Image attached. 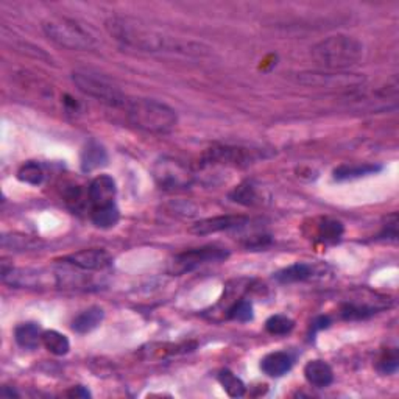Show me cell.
Returning a JSON list of instances; mask_svg holds the SVG:
<instances>
[{
  "mask_svg": "<svg viewBox=\"0 0 399 399\" xmlns=\"http://www.w3.org/2000/svg\"><path fill=\"white\" fill-rule=\"evenodd\" d=\"M105 28L116 41L129 49L146 53L203 55V45L167 35L141 19L114 16L105 22Z\"/></svg>",
  "mask_w": 399,
  "mask_h": 399,
  "instance_id": "cell-1",
  "label": "cell"
},
{
  "mask_svg": "<svg viewBox=\"0 0 399 399\" xmlns=\"http://www.w3.org/2000/svg\"><path fill=\"white\" fill-rule=\"evenodd\" d=\"M124 109L129 122L146 133L167 134L178 124L177 111L155 99H129Z\"/></svg>",
  "mask_w": 399,
  "mask_h": 399,
  "instance_id": "cell-2",
  "label": "cell"
},
{
  "mask_svg": "<svg viewBox=\"0 0 399 399\" xmlns=\"http://www.w3.org/2000/svg\"><path fill=\"white\" fill-rule=\"evenodd\" d=\"M365 53L364 44L348 35H334L312 47V58L328 69H348L361 62Z\"/></svg>",
  "mask_w": 399,
  "mask_h": 399,
  "instance_id": "cell-3",
  "label": "cell"
},
{
  "mask_svg": "<svg viewBox=\"0 0 399 399\" xmlns=\"http://www.w3.org/2000/svg\"><path fill=\"white\" fill-rule=\"evenodd\" d=\"M45 36L60 47L70 50H92L97 47V39L82 23L67 18H52L43 23Z\"/></svg>",
  "mask_w": 399,
  "mask_h": 399,
  "instance_id": "cell-4",
  "label": "cell"
},
{
  "mask_svg": "<svg viewBox=\"0 0 399 399\" xmlns=\"http://www.w3.org/2000/svg\"><path fill=\"white\" fill-rule=\"evenodd\" d=\"M72 82L83 94L89 95V97L109 108L124 109L125 103L129 102V97L121 91V87L105 75L97 74V72L75 70L72 74Z\"/></svg>",
  "mask_w": 399,
  "mask_h": 399,
  "instance_id": "cell-5",
  "label": "cell"
},
{
  "mask_svg": "<svg viewBox=\"0 0 399 399\" xmlns=\"http://www.w3.org/2000/svg\"><path fill=\"white\" fill-rule=\"evenodd\" d=\"M151 175L156 186L165 192H180L194 185V173L178 159L161 158L155 163Z\"/></svg>",
  "mask_w": 399,
  "mask_h": 399,
  "instance_id": "cell-6",
  "label": "cell"
},
{
  "mask_svg": "<svg viewBox=\"0 0 399 399\" xmlns=\"http://www.w3.org/2000/svg\"><path fill=\"white\" fill-rule=\"evenodd\" d=\"M229 256V251L226 248H222L217 245H206L202 248L186 250L172 261V273L182 275L186 271H192L200 266L209 264V262H220L225 261Z\"/></svg>",
  "mask_w": 399,
  "mask_h": 399,
  "instance_id": "cell-7",
  "label": "cell"
},
{
  "mask_svg": "<svg viewBox=\"0 0 399 399\" xmlns=\"http://www.w3.org/2000/svg\"><path fill=\"white\" fill-rule=\"evenodd\" d=\"M264 150L256 148H244V147H212L204 153L203 163L207 165L223 164V165H234L245 167L254 164L259 159H264Z\"/></svg>",
  "mask_w": 399,
  "mask_h": 399,
  "instance_id": "cell-8",
  "label": "cell"
},
{
  "mask_svg": "<svg viewBox=\"0 0 399 399\" xmlns=\"http://www.w3.org/2000/svg\"><path fill=\"white\" fill-rule=\"evenodd\" d=\"M248 217L245 215H217V217L204 219L190 226V233L195 236H209L222 231L239 229L248 225Z\"/></svg>",
  "mask_w": 399,
  "mask_h": 399,
  "instance_id": "cell-9",
  "label": "cell"
},
{
  "mask_svg": "<svg viewBox=\"0 0 399 399\" xmlns=\"http://www.w3.org/2000/svg\"><path fill=\"white\" fill-rule=\"evenodd\" d=\"M65 262L84 271H99L105 270L113 264V256L102 248H91L72 253L65 258Z\"/></svg>",
  "mask_w": 399,
  "mask_h": 399,
  "instance_id": "cell-10",
  "label": "cell"
},
{
  "mask_svg": "<svg viewBox=\"0 0 399 399\" xmlns=\"http://www.w3.org/2000/svg\"><path fill=\"white\" fill-rule=\"evenodd\" d=\"M116 195H117L116 181L113 180V177H109V175H99V177H95L91 181L89 189H87V200H89V204L92 209L94 207L114 204Z\"/></svg>",
  "mask_w": 399,
  "mask_h": 399,
  "instance_id": "cell-11",
  "label": "cell"
},
{
  "mask_svg": "<svg viewBox=\"0 0 399 399\" xmlns=\"http://www.w3.org/2000/svg\"><path fill=\"white\" fill-rule=\"evenodd\" d=\"M108 164V151L97 141H91L86 143L82 151V159L80 165L84 173H91L94 170L105 167Z\"/></svg>",
  "mask_w": 399,
  "mask_h": 399,
  "instance_id": "cell-12",
  "label": "cell"
},
{
  "mask_svg": "<svg viewBox=\"0 0 399 399\" xmlns=\"http://www.w3.org/2000/svg\"><path fill=\"white\" fill-rule=\"evenodd\" d=\"M305 378L307 379L310 386L317 388H326L334 382V371L329 364L317 359V361H310L306 364Z\"/></svg>",
  "mask_w": 399,
  "mask_h": 399,
  "instance_id": "cell-13",
  "label": "cell"
},
{
  "mask_svg": "<svg viewBox=\"0 0 399 399\" xmlns=\"http://www.w3.org/2000/svg\"><path fill=\"white\" fill-rule=\"evenodd\" d=\"M293 365V359L289 353L276 351V353L267 354L261 362V370L270 378H281L285 373H289Z\"/></svg>",
  "mask_w": 399,
  "mask_h": 399,
  "instance_id": "cell-14",
  "label": "cell"
},
{
  "mask_svg": "<svg viewBox=\"0 0 399 399\" xmlns=\"http://www.w3.org/2000/svg\"><path fill=\"white\" fill-rule=\"evenodd\" d=\"M14 340L23 349H36L43 343V331L33 322L21 323L14 329Z\"/></svg>",
  "mask_w": 399,
  "mask_h": 399,
  "instance_id": "cell-15",
  "label": "cell"
},
{
  "mask_svg": "<svg viewBox=\"0 0 399 399\" xmlns=\"http://www.w3.org/2000/svg\"><path fill=\"white\" fill-rule=\"evenodd\" d=\"M382 170V165L378 164H357V165H340L332 172L335 181H353L359 178L376 175Z\"/></svg>",
  "mask_w": 399,
  "mask_h": 399,
  "instance_id": "cell-16",
  "label": "cell"
},
{
  "mask_svg": "<svg viewBox=\"0 0 399 399\" xmlns=\"http://www.w3.org/2000/svg\"><path fill=\"white\" fill-rule=\"evenodd\" d=\"M105 318V312L99 306H92L89 309L83 310L82 314H78L74 322H72V329L78 334H87L94 331L95 328H99L100 323Z\"/></svg>",
  "mask_w": 399,
  "mask_h": 399,
  "instance_id": "cell-17",
  "label": "cell"
},
{
  "mask_svg": "<svg viewBox=\"0 0 399 399\" xmlns=\"http://www.w3.org/2000/svg\"><path fill=\"white\" fill-rule=\"evenodd\" d=\"M314 276V267L309 264H302L297 262L290 267H285L275 273V279L283 284H292V283H302L307 281Z\"/></svg>",
  "mask_w": 399,
  "mask_h": 399,
  "instance_id": "cell-18",
  "label": "cell"
},
{
  "mask_svg": "<svg viewBox=\"0 0 399 399\" xmlns=\"http://www.w3.org/2000/svg\"><path fill=\"white\" fill-rule=\"evenodd\" d=\"M91 220L100 229L114 228L121 220V211H119L116 203L103 207H94L91 212Z\"/></svg>",
  "mask_w": 399,
  "mask_h": 399,
  "instance_id": "cell-19",
  "label": "cell"
},
{
  "mask_svg": "<svg viewBox=\"0 0 399 399\" xmlns=\"http://www.w3.org/2000/svg\"><path fill=\"white\" fill-rule=\"evenodd\" d=\"M43 345L53 356H66L70 349L69 339L58 331L43 332Z\"/></svg>",
  "mask_w": 399,
  "mask_h": 399,
  "instance_id": "cell-20",
  "label": "cell"
},
{
  "mask_svg": "<svg viewBox=\"0 0 399 399\" xmlns=\"http://www.w3.org/2000/svg\"><path fill=\"white\" fill-rule=\"evenodd\" d=\"M229 198L234 203L244 204V206H254L261 203V195L258 192V187L253 182H242L241 186H237L233 192L229 194Z\"/></svg>",
  "mask_w": 399,
  "mask_h": 399,
  "instance_id": "cell-21",
  "label": "cell"
},
{
  "mask_svg": "<svg viewBox=\"0 0 399 399\" xmlns=\"http://www.w3.org/2000/svg\"><path fill=\"white\" fill-rule=\"evenodd\" d=\"M343 225L339 220L332 219H322L317 226V234L320 237V241L326 244H335L339 242L343 236Z\"/></svg>",
  "mask_w": 399,
  "mask_h": 399,
  "instance_id": "cell-22",
  "label": "cell"
},
{
  "mask_svg": "<svg viewBox=\"0 0 399 399\" xmlns=\"http://www.w3.org/2000/svg\"><path fill=\"white\" fill-rule=\"evenodd\" d=\"M219 382L222 384L223 390L231 396V398H242L246 392V387L241 378H237L233 371L229 370H222L219 373Z\"/></svg>",
  "mask_w": 399,
  "mask_h": 399,
  "instance_id": "cell-23",
  "label": "cell"
},
{
  "mask_svg": "<svg viewBox=\"0 0 399 399\" xmlns=\"http://www.w3.org/2000/svg\"><path fill=\"white\" fill-rule=\"evenodd\" d=\"M18 180L31 186H39L44 181V170L41 164H38L36 161L22 164L21 169L18 170Z\"/></svg>",
  "mask_w": 399,
  "mask_h": 399,
  "instance_id": "cell-24",
  "label": "cell"
},
{
  "mask_svg": "<svg viewBox=\"0 0 399 399\" xmlns=\"http://www.w3.org/2000/svg\"><path fill=\"white\" fill-rule=\"evenodd\" d=\"M295 328L292 318L285 315H271L266 322V329L271 335H287Z\"/></svg>",
  "mask_w": 399,
  "mask_h": 399,
  "instance_id": "cell-25",
  "label": "cell"
},
{
  "mask_svg": "<svg viewBox=\"0 0 399 399\" xmlns=\"http://www.w3.org/2000/svg\"><path fill=\"white\" fill-rule=\"evenodd\" d=\"M228 318L236 322L253 320V305L246 300H239L228 309Z\"/></svg>",
  "mask_w": 399,
  "mask_h": 399,
  "instance_id": "cell-26",
  "label": "cell"
},
{
  "mask_svg": "<svg viewBox=\"0 0 399 399\" xmlns=\"http://www.w3.org/2000/svg\"><path fill=\"white\" fill-rule=\"evenodd\" d=\"M376 368L381 374H395L398 370V353L396 349L388 351L384 356L379 359Z\"/></svg>",
  "mask_w": 399,
  "mask_h": 399,
  "instance_id": "cell-27",
  "label": "cell"
},
{
  "mask_svg": "<svg viewBox=\"0 0 399 399\" xmlns=\"http://www.w3.org/2000/svg\"><path fill=\"white\" fill-rule=\"evenodd\" d=\"M381 236L396 241V237H398V215L395 212L390 215V217H387V225L384 226V231H382Z\"/></svg>",
  "mask_w": 399,
  "mask_h": 399,
  "instance_id": "cell-28",
  "label": "cell"
},
{
  "mask_svg": "<svg viewBox=\"0 0 399 399\" xmlns=\"http://www.w3.org/2000/svg\"><path fill=\"white\" fill-rule=\"evenodd\" d=\"M69 398H80V399H86V398H91L89 390L84 388L83 386H78V387H72L69 392H67Z\"/></svg>",
  "mask_w": 399,
  "mask_h": 399,
  "instance_id": "cell-29",
  "label": "cell"
},
{
  "mask_svg": "<svg viewBox=\"0 0 399 399\" xmlns=\"http://www.w3.org/2000/svg\"><path fill=\"white\" fill-rule=\"evenodd\" d=\"M329 324H331L329 317H320V318H317V320L314 322L312 329H314V331H317V329H324V328H328Z\"/></svg>",
  "mask_w": 399,
  "mask_h": 399,
  "instance_id": "cell-30",
  "label": "cell"
}]
</instances>
